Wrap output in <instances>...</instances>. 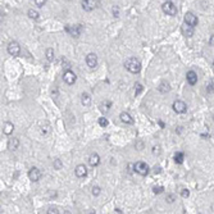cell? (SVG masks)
<instances>
[{"instance_id":"cell-33","label":"cell","mask_w":214,"mask_h":214,"mask_svg":"<svg viewBox=\"0 0 214 214\" xmlns=\"http://www.w3.org/2000/svg\"><path fill=\"white\" fill-rule=\"evenodd\" d=\"M46 213H49V214H58V213H59V210H58L57 207H50Z\"/></svg>"},{"instance_id":"cell-8","label":"cell","mask_w":214,"mask_h":214,"mask_svg":"<svg viewBox=\"0 0 214 214\" xmlns=\"http://www.w3.org/2000/svg\"><path fill=\"white\" fill-rule=\"evenodd\" d=\"M86 64L91 69L96 68V65H98V57H96L95 53H89L86 55Z\"/></svg>"},{"instance_id":"cell-25","label":"cell","mask_w":214,"mask_h":214,"mask_svg":"<svg viewBox=\"0 0 214 214\" xmlns=\"http://www.w3.org/2000/svg\"><path fill=\"white\" fill-rule=\"evenodd\" d=\"M53 165H54V169H57V170H60L63 168V163H62L60 159H55L53 163Z\"/></svg>"},{"instance_id":"cell-30","label":"cell","mask_w":214,"mask_h":214,"mask_svg":"<svg viewBox=\"0 0 214 214\" xmlns=\"http://www.w3.org/2000/svg\"><path fill=\"white\" fill-rule=\"evenodd\" d=\"M163 191H164V187L163 186H155V187H153V192L157 195V194H162Z\"/></svg>"},{"instance_id":"cell-16","label":"cell","mask_w":214,"mask_h":214,"mask_svg":"<svg viewBox=\"0 0 214 214\" xmlns=\"http://www.w3.org/2000/svg\"><path fill=\"white\" fill-rule=\"evenodd\" d=\"M19 147V140L17 137H12L9 139V141H8V149L9 150H17Z\"/></svg>"},{"instance_id":"cell-11","label":"cell","mask_w":214,"mask_h":214,"mask_svg":"<svg viewBox=\"0 0 214 214\" xmlns=\"http://www.w3.org/2000/svg\"><path fill=\"white\" fill-rule=\"evenodd\" d=\"M65 31H67L72 37H80L81 32H82V28H81V26H75V27L65 26Z\"/></svg>"},{"instance_id":"cell-43","label":"cell","mask_w":214,"mask_h":214,"mask_svg":"<svg viewBox=\"0 0 214 214\" xmlns=\"http://www.w3.org/2000/svg\"><path fill=\"white\" fill-rule=\"evenodd\" d=\"M213 119H214V115H213Z\"/></svg>"},{"instance_id":"cell-40","label":"cell","mask_w":214,"mask_h":214,"mask_svg":"<svg viewBox=\"0 0 214 214\" xmlns=\"http://www.w3.org/2000/svg\"><path fill=\"white\" fill-rule=\"evenodd\" d=\"M159 126H160V127H164V123H163L162 120H159Z\"/></svg>"},{"instance_id":"cell-2","label":"cell","mask_w":214,"mask_h":214,"mask_svg":"<svg viewBox=\"0 0 214 214\" xmlns=\"http://www.w3.org/2000/svg\"><path fill=\"white\" fill-rule=\"evenodd\" d=\"M133 170L136 173H139L140 176H147L150 168H149V165H147L145 162H137L133 165Z\"/></svg>"},{"instance_id":"cell-36","label":"cell","mask_w":214,"mask_h":214,"mask_svg":"<svg viewBox=\"0 0 214 214\" xmlns=\"http://www.w3.org/2000/svg\"><path fill=\"white\" fill-rule=\"evenodd\" d=\"M153 154L154 155H159V154H160V146H159V145L153 146Z\"/></svg>"},{"instance_id":"cell-22","label":"cell","mask_w":214,"mask_h":214,"mask_svg":"<svg viewBox=\"0 0 214 214\" xmlns=\"http://www.w3.org/2000/svg\"><path fill=\"white\" fill-rule=\"evenodd\" d=\"M185 160V155L184 153H181V151H178V153L174 154V162L177 163V164H182Z\"/></svg>"},{"instance_id":"cell-10","label":"cell","mask_w":214,"mask_h":214,"mask_svg":"<svg viewBox=\"0 0 214 214\" xmlns=\"http://www.w3.org/2000/svg\"><path fill=\"white\" fill-rule=\"evenodd\" d=\"M41 176H42L41 170L38 168H36V167H33V168H31L28 170V178L31 181H33V182H37L41 178Z\"/></svg>"},{"instance_id":"cell-17","label":"cell","mask_w":214,"mask_h":214,"mask_svg":"<svg viewBox=\"0 0 214 214\" xmlns=\"http://www.w3.org/2000/svg\"><path fill=\"white\" fill-rule=\"evenodd\" d=\"M81 103H82L83 107H89L91 104V96L87 92H82L81 94Z\"/></svg>"},{"instance_id":"cell-1","label":"cell","mask_w":214,"mask_h":214,"mask_svg":"<svg viewBox=\"0 0 214 214\" xmlns=\"http://www.w3.org/2000/svg\"><path fill=\"white\" fill-rule=\"evenodd\" d=\"M124 68L130 73L136 75V73H139L141 71V63H140L136 58H128V59L124 62Z\"/></svg>"},{"instance_id":"cell-38","label":"cell","mask_w":214,"mask_h":214,"mask_svg":"<svg viewBox=\"0 0 214 214\" xmlns=\"http://www.w3.org/2000/svg\"><path fill=\"white\" fill-rule=\"evenodd\" d=\"M209 45H214V35L210 37V40H209Z\"/></svg>"},{"instance_id":"cell-15","label":"cell","mask_w":214,"mask_h":214,"mask_svg":"<svg viewBox=\"0 0 214 214\" xmlns=\"http://www.w3.org/2000/svg\"><path fill=\"white\" fill-rule=\"evenodd\" d=\"M186 78H187L189 85H191V86L196 85V82H197V75L194 71H189L187 75H186Z\"/></svg>"},{"instance_id":"cell-23","label":"cell","mask_w":214,"mask_h":214,"mask_svg":"<svg viewBox=\"0 0 214 214\" xmlns=\"http://www.w3.org/2000/svg\"><path fill=\"white\" fill-rule=\"evenodd\" d=\"M27 15H28L31 19H37L38 17H40V13H38L37 10H35V9H30L28 12H27Z\"/></svg>"},{"instance_id":"cell-31","label":"cell","mask_w":214,"mask_h":214,"mask_svg":"<svg viewBox=\"0 0 214 214\" xmlns=\"http://www.w3.org/2000/svg\"><path fill=\"white\" fill-rule=\"evenodd\" d=\"M99 124L102 127H107L108 124H109V122H108V119L107 118H104V117H102V118H99Z\"/></svg>"},{"instance_id":"cell-28","label":"cell","mask_w":214,"mask_h":214,"mask_svg":"<svg viewBox=\"0 0 214 214\" xmlns=\"http://www.w3.org/2000/svg\"><path fill=\"white\" fill-rule=\"evenodd\" d=\"M165 200H167V203L172 204V203H174V201H176V196H174L173 194H168V195H167V197H165Z\"/></svg>"},{"instance_id":"cell-18","label":"cell","mask_w":214,"mask_h":214,"mask_svg":"<svg viewBox=\"0 0 214 214\" xmlns=\"http://www.w3.org/2000/svg\"><path fill=\"white\" fill-rule=\"evenodd\" d=\"M169 90H170V85L167 82V81H163V82L158 86V91L162 92V94H167Z\"/></svg>"},{"instance_id":"cell-20","label":"cell","mask_w":214,"mask_h":214,"mask_svg":"<svg viewBox=\"0 0 214 214\" xmlns=\"http://www.w3.org/2000/svg\"><path fill=\"white\" fill-rule=\"evenodd\" d=\"M45 55H46V59L49 62H53L54 58H55V54H54V49L53 48H48L45 50Z\"/></svg>"},{"instance_id":"cell-35","label":"cell","mask_w":214,"mask_h":214,"mask_svg":"<svg viewBox=\"0 0 214 214\" xmlns=\"http://www.w3.org/2000/svg\"><path fill=\"white\" fill-rule=\"evenodd\" d=\"M181 196L185 197V199H186V197H189V196H190V191H189L187 189H184V190L181 191Z\"/></svg>"},{"instance_id":"cell-19","label":"cell","mask_w":214,"mask_h":214,"mask_svg":"<svg viewBox=\"0 0 214 214\" xmlns=\"http://www.w3.org/2000/svg\"><path fill=\"white\" fill-rule=\"evenodd\" d=\"M182 33H184L186 37H192L194 36V27L185 25L182 27Z\"/></svg>"},{"instance_id":"cell-14","label":"cell","mask_w":214,"mask_h":214,"mask_svg":"<svg viewBox=\"0 0 214 214\" xmlns=\"http://www.w3.org/2000/svg\"><path fill=\"white\" fill-rule=\"evenodd\" d=\"M119 119L122 120L123 123H126V124H133V118H132L131 114H130V113H127V112H122V113H120Z\"/></svg>"},{"instance_id":"cell-4","label":"cell","mask_w":214,"mask_h":214,"mask_svg":"<svg viewBox=\"0 0 214 214\" xmlns=\"http://www.w3.org/2000/svg\"><path fill=\"white\" fill-rule=\"evenodd\" d=\"M99 5V0H82L81 1V7L85 12H91L95 8H98Z\"/></svg>"},{"instance_id":"cell-29","label":"cell","mask_w":214,"mask_h":214,"mask_svg":"<svg viewBox=\"0 0 214 214\" xmlns=\"http://www.w3.org/2000/svg\"><path fill=\"white\" fill-rule=\"evenodd\" d=\"M92 195L94 196H99L100 195V192H102V189L99 187V186H94V187H92Z\"/></svg>"},{"instance_id":"cell-13","label":"cell","mask_w":214,"mask_h":214,"mask_svg":"<svg viewBox=\"0 0 214 214\" xmlns=\"http://www.w3.org/2000/svg\"><path fill=\"white\" fill-rule=\"evenodd\" d=\"M89 164L91 167H94V168L100 164V157H99L98 153H92L90 157H89Z\"/></svg>"},{"instance_id":"cell-12","label":"cell","mask_w":214,"mask_h":214,"mask_svg":"<svg viewBox=\"0 0 214 214\" xmlns=\"http://www.w3.org/2000/svg\"><path fill=\"white\" fill-rule=\"evenodd\" d=\"M75 174L78 178H83V177H86L87 176V168H86V165L85 164H78L76 167V169H75Z\"/></svg>"},{"instance_id":"cell-5","label":"cell","mask_w":214,"mask_h":214,"mask_svg":"<svg viewBox=\"0 0 214 214\" xmlns=\"http://www.w3.org/2000/svg\"><path fill=\"white\" fill-rule=\"evenodd\" d=\"M197 23H199V21H197V17L192 13V12H187V13L185 14V25L191 26V27H196Z\"/></svg>"},{"instance_id":"cell-26","label":"cell","mask_w":214,"mask_h":214,"mask_svg":"<svg viewBox=\"0 0 214 214\" xmlns=\"http://www.w3.org/2000/svg\"><path fill=\"white\" fill-rule=\"evenodd\" d=\"M213 91H214V78H212L207 85V92L208 94H212Z\"/></svg>"},{"instance_id":"cell-9","label":"cell","mask_w":214,"mask_h":214,"mask_svg":"<svg viewBox=\"0 0 214 214\" xmlns=\"http://www.w3.org/2000/svg\"><path fill=\"white\" fill-rule=\"evenodd\" d=\"M63 80H64V82L67 85H73L76 82L77 77H76L75 73L71 71V69H67V71L64 72V75H63Z\"/></svg>"},{"instance_id":"cell-37","label":"cell","mask_w":214,"mask_h":214,"mask_svg":"<svg viewBox=\"0 0 214 214\" xmlns=\"http://www.w3.org/2000/svg\"><path fill=\"white\" fill-rule=\"evenodd\" d=\"M52 95L54 96V98H58V89L57 87H54L52 90Z\"/></svg>"},{"instance_id":"cell-3","label":"cell","mask_w":214,"mask_h":214,"mask_svg":"<svg viewBox=\"0 0 214 214\" xmlns=\"http://www.w3.org/2000/svg\"><path fill=\"white\" fill-rule=\"evenodd\" d=\"M162 9L167 15H170V17H174L177 14V7L172 1H165L162 5Z\"/></svg>"},{"instance_id":"cell-39","label":"cell","mask_w":214,"mask_h":214,"mask_svg":"<svg viewBox=\"0 0 214 214\" xmlns=\"http://www.w3.org/2000/svg\"><path fill=\"white\" fill-rule=\"evenodd\" d=\"M142 146H144L142 142H139V144H137V149H139V150H142Z\"/></svg>"},{"instance_id":"cell-27","label":"cell","mask_w":214,"mask_h":214,"mask_svg":"<svg viewBox=\"0 0 214 214\" xmlns=\"http://www.w3.org/2000/svg\"><path fill=\"white\" fill-rule=\"evenodd\" d=\"M135 89H136V90H135V95L137 96V95H140V94H141V92H142V90H144V86H142L141 83H139V82H137V83L135 85Z\"/></svg>"},{"instance_id":"cell-21","label":"cell","mask_w":214,"mask_h":214,"mask_svg":"<svg viewBox=\"0 0 214 214\" xmlns=\"http://www.w3.org/2000/svg\"><path fill=\"white\" fill-rule=\"evenodd\" d=\"M13 130H14V126H13V123H10V122H7L5 123V126H4V128H3V132L5 135H10L12 132H13Z\"/></svg>"},{"instance_id":"cell-24","label":"cell","mask_w":214,"mask_h":214,"mask_svg":"<svg viewBox=\"0 0 214 214\" xmlns=\"http://www.w3.org/2000/svg\"><path fill=\"white\" fill-rule=\"evenodd\" d=\"M112 105V102H109V100H105L102 105H100V110L102 112H108L109 110V108H110Z\"/></svg>"},{"instance_id":"cell-41","label":"cell","mask_w":214,"mask_h":214,"mask_svg":"<svg viewBox=\"0 0 214 214\" xmlns=\"http://www.w3.org/2000/svg\"><path fill=\"white\" fill-rule=\"evenodd\" d=\"M114 212H115V213H122V210H120V209H115Z\"/></svg>"},{"instance_id":"cell-7","label":"cell","mask_w":214,"mask_h":214,"mask_svg":"<svg viewBox=\"0 0 214 214\" xmlns=\"http://www.w3.org/2000/svg\"><path fill=\"white\" fill-rule=\"evenodd\" d=\"M172 108L177 114H182V113H185L186 110H187V105H186V103L182 102V100H176V102L173 103Z\"/></svg>"},{"instance_id":"cell-34","label":"cell","mask_w":214,"mask_h":214,"mask_svg":"<svg viewBox=\"0 0 214 214\" xmlns=\"http://www.w3.org/2000/svg\"><path fill=\"white\" fill-rule=\"evenodd\" d=\"M46 1H48V0H35V4H36L38 8H42L46 4Z\"/></svg>"},{"instance_id":"cell-6","label":"cell","mask_w":214,"mask_h":214,"mask_svg":"<svg viewBox=\"0 0 214 214\" xmlns=\"http://www.w3.org/2000/svg\"><path fill=\"white\" fill-rule=\"evenodd\" d=\"M8 53L10 54L12 57H18L19 53H21V46L17 41H12L9 42V45H8Z\"/></svg>"},{"instance_id":"cell-32","label":"cell","mask_w":214,"mask_h":214,"mask_svg":"<svg viewBox=\"0 0 214 214\" xmlns=\"http://www.w3.org/2000/svg\"><path fill=\"white\" fill-rule=\"evenodd\" d=\"M112 13H113V17L118 18V17H119V8L114 5V7L112 8Z\"/></svg>"},{"instance_id":"cell-42","label":"cell","mask_w":214,"mask_h":214,"mask_svg":"<svg viewBox=\"0 0 214 214\" xmlns=\"http://www.w3.org/2000/svg\"><path fill=\"white\" fill-rule=\"evenodd\" d=\"M213 68H214V60H213Z\"/></svg>"}]
</instances>
